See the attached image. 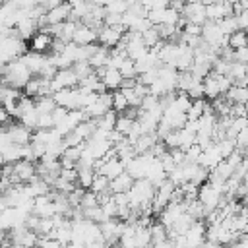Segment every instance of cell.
<instances>
[{"instance_id": "obj_1", "label": "cell", "mask_w": 248, "mask_h": 248, "mask_svg": "<svg viewBox=\"0 0 248 248\" xmlns=\"http://www.w3.org/2000/svg\"><path fill=\"white\" fill-rule=\"evenodd\" d=\"M31 78H33V74L29 72V68L21 62V58H16V60L6 64V70H4V76H2L0 83L16 87V89H23Z\"/></svg>"}, {"instance_id": "obj_2", "label": "cell", "mask_w": 248, "mask_h": 248, "mask_svg": "<svg viewBox=\"0 0 248 248\" xmlns=\"http://www.w3.org/2000/svg\"><path fill=\"white\" fill-rule=\"evenodd\" d=\"M198 200L202 202V205L205 207V211H215L225 203V192L217 186H213L211 182H203L198 190Z\"/></svg>"}, {"instance_id": "obj_3", "label": "cell", "mask_w": 248, "mask_h": 248, "mask_svg": "<svg viewBox=\"0 0 248 248\" xmlns=\"http://www.w3.org/2000/svg\"><path fill=\"white\" fill-rule=\"evenodd\" d=\"M231 87H232V81L227 76L211 72L209 76L203 78V91H205V97L209 99H219L221 95H227Z\"/></svg>"}, {"instance_id": "obj_4", "label": "cell", "mask_w": 248, "mask_h": 248, "mask_svg": "<svg viewBox=\"0 0 248 248\" xmlns=\"http://www.w3.org/2000/svg\"><path fill=\"white\" fill-rule=\"evenodd\" d=\"M155 161V157L151 153H143V155H136L128 165H126V172L134 178V180H141L147 176V170L151 167V163Z\"/></svg>"}, {"instance_id": "obj_5", "label": "cell", "mask_w": 248, "mask_h": 248, "mask_svg": "<svg viewBox=\"0 0 248 248\" xmlns=\"http://www.w3.org/2000/svg\"><path fill=\"white\" fill-rule=\"evenodd\" d=\"M128 29L124 25H118V27H108V25H103L99 31H97V41L101 43V46H107V48H114L118 46V43L122 41L124 33Z\"/></svg>"}, {"instance_id": "obj_6", "label": "cell", "mask_w": 248, "mask_h": 248, "mask_svg": "<svg viewBox=\"0 0 248 248\" xmlns=\"http://www.w3.org/2000/svg\"><path fill=\"white\" fill-rule=\"evenodd\" d=\"M79 83V78L76 76V72L72 68H64V70H58L56 76L52 78V91H60V89H74L78 87Z\"/></svg>"}, {"instance_id": "obj_7", "label": "cell", "mask_w": 248, "mask_h": 248, "mask_svg": "<svg viewBox=\"0 0 248 248\" xmlns=\"http://www.w3.org/2000/svg\"><path fill=\"white\" fill-rule=\"evenodd\" d=\"M99 229H101V234H103L105 242H107V244H114V242L120 240V236H122L124 223L114 217V219H107V221L99 223Z\"/></svg>"}, {"instance_id": "obj_8", "label": "cell", "mask_w": 248, "mask_h": 248, "mask_svg": "<svg viewBox=\"0 0 248 248\" xmlns=\"http://www.w3.org/2000/svg\"><path fill=\"white\" fill-rule=\"evenodd\" d=\"M2 128H6V132H8V136H10V140H12V143H16V145H29L31 143V130L29 128H25L23 124H16V122H8L6 126H2Z\"/></svg>"}, {"instance_id": "obj_9", "label": "cell", "mask_w": 248, "mask_h": 248, "mask_svg": "<svg viewBox=\"0 0 248 248\" xmlns=\"http://www.w3.org/2000/svg\"><path fill=\"white\" fill-rule=\"evenodd\" d=\"M205 16H207V21H221L223 17H229V16H234L232 12V2H211L205 6Z\"/></svg>"}, {"instance_id": "obj_10", "label": "cell", "mask_w": 248, "mask_h": 248, "mask_svg": "<svg viewBox=\"0 0 248 248\" xmlns=\"http://www.w3.org/2000/svg\"><path fill=\"white\" fill-rule=\"evenodd\" d=\"M182 17L188 23H196V25H203L207 21L205 16V4H186L182 10Z\"/></svg>"}, {"instance_id": "obj_11", "label": "cell", "mask_w": 248, "mask_h": 248, "mask_svg": "<svg viewBox=\"0 0 248 248\" xmlns=\"http://www.w3.org/2000/svg\"><path fill=\"white\" fill-rule=\"evenodd\" d=\"M14 172H16V176H17L19 184H27V182H31V180L37 176V167L33 165V161L21 159V161L14 163Z\"/></svg>"}, {"instance_id": "obj_12", "label": "cell", "mask_w": 248, "mask_h": 248, "mask_svg": "<svg viewBox=\"0 0 248 248\" xmlns=\"http://www.w3.org/2000/svg\"><path fill=\"white\" fill-rule=\"evenodd\" d=\"M205 227L202 225V221H196L190 229H188V232L184 234V238H186V248H198L200 244H203L205 242Z\"/></svg>"}, {"instance_id": "obj_13", "label": "cell", "mask_w": 248, "mask_h": 248, "mask_svg": "<svg viewBox=\"0 0 248 248\" xmlns=\"http://www.w3.org/2000/svg\"><path fill=\"white\" fill-rule=\"evenodd\" d=\"M46 60H48V56H45V54H41V52H25L23 56H21V62L29 68V72L33 74V76H39L41 74V70L45 68V64H46Z\"/></svg>"}, {"instance_id": "obj_14", "label": "cell", "mask_w": 248, "mask_h": 248, "mask_svg": "<svg viewBox=\"0 0 248 248\" xmlns=\"http://www.w3.org/2000/svg\"><path fill=\"white\" fill-rule=\"evenodd\" d=\"M52 41H54V37H52L50 33H46V31H37V33L31 37V41H29V43H31V50L45 54L46 50L52 48Z\"/></svg>"}, {"instance_id": "obj_15", "label": "cell", "mask_w": 248, "mask_h": 248, "mask_svg": "<svg viewBox=\"0 0 248 248\" xmlns=\"http://www.w3.org/2000/svg\"><path fill=\"white\" fill-rule=\"evenodd\" d=\"M70 12H72V8H70L68 2H62V4H58L56 8L48 10V12H46V21H48V25H58V23L68 21V19H70Z\"/></svg>"}, {"instance_id": "obj_16", "label": "cell", "mask_w": 248, "mask_h": 248, "mask_svg": "<svg viewBox=\"0 0 248 248\" xmlns=\"http://www.w3.org/2000/svg\"><path fill=\"white\" fill-rule=\"evenodd\" d=\"M95 41H97V31L91 29V27H87V25H83L79 21L78 27H76V33H74V41L72 43H76L79 46H85V45H93Z\"/></svg>"}, {"instance_id": "obj_17", "label": "cell", "mask_w": 248, "mask_h": 248, "mask_svg": "<svg viewBox=\"0 0 248 248\" xmlns=\"http://www.w3.org/2000/svg\"><path fill=\"white\" fill-rule=\"evenodd\" d=\"M221 161H223V155H221V151H219V147H217L215 143H213L211 147H207V149L202 153V157H200V165L205 167L207 170H213Z\"/></svg>"}, {"instance_id": "obj_18", "label": "cell", "mask_w": 248, "mask_h": 248, "mask_svg": "<svg viewBox=\"0 0 248 248\" xmlns=\"http://www.w3.org/2000/svg\"><path fill=\"white\" fill-rule=\"evenodd\" d=\"M124 170H126V165L116 157V159H110V161L103 163V167L97 170V174H103V176H107L108 180H112V178H116L118 174H122Z\"/></svg>"}, {"instance_id": "obj_19", "label": "cell", "mask_w": 248, "mask_h": 248, "mask_svg": "<svg viewBox=\"0 0 248 248\" xmlns=\"http://www.w3.org/2000/svg\"><path fill=\"white\" fill-rule=\"evenodd\" d=\"M134 182H136V180L124 170L122 174H118L116 178L110 180V192H112V194H128L130 188L134 186Z\"/></svg>"}, {"instance_id": "obj_20", "label": "cell", "mask_w": 248, "mask_h": 248, "mask_svg": "<svg viewBox=\"0 0 248 248\" xmlns=\"http://www.w3.org/2000/svg\"><path fill=\"white\" fill-rule=\"evenodd\" d=\"M16 29L19 31V39H21V41H31V37L39 31V25H37V19L25 17V19H21V21L16 25Z\"/></svg>"}, {"instance_id": "obj_21", "label": "cell", "mask_w": 248, "mask_h": 248, "mask_svg": "<svg viewBox=\"0 0 248 248\" xmlns=\"http://www.w3.org/2000/svg\"><path fill=\"white\" fill-rule=\"evenodd\" d=\"M151 184H155V186H161L165 180H167V172H165V169H163V165H161V161L155 157V161L151 163V167H149V170H147V176H145Z\"/></svg>"}, {"instance_id": "obj_22", "label": "cell", "mask_w": 248, "mask_h": 248, "mask_svg": "<svg viewBox=\"0 0 248 248\" xmlns=\"http://www.w3.org/2000/svg\"><path fill=\"white\" fill-rule=\"evenodd\" d=\"M101 81H103V85H105L107 89L114 91V89H118V87L122 85V74H120V70L107 66V72H105V76L101 78Z\"/></svg>"}, {"instance_id": "obj_23", "label": "cell", "mask_w": 248, "mask_h": 248, "mask_svg": "<svg viewBox=\"0 0 248 248\" xmlns=\"http://www.w3.org/2000/svg\"><path fill=\"white\" fill-rule=\"evenodd\" d=\"M227 101L231 105H246L248 103V87H242V85H232L229 91H227Z\"/></svg>"}, {"instance_id": "obj_24", "label": "cell", "mask_w": 248, "mask_h": 248, "mask_svg": "<svg viewBox=\"0 0 248 248\" xmlns=\"http://www.w3.org/2000/svg\"><path fill=\"white\" fill-rule=\"evenodd\" d=\"M108 58H110V48H107V46H101V45H99L97 52H95L87 62L93 66V70H97V68L107 66V64H108Z\"/></svg>"}, {"instance_id": "obj_25", "label": "cell", "mask_w": 248, "mask_h": 248, "mask_svg": "<svg viewBox=\"0 0 248 248\" xmlns=\"http://www.w3.org/2000/svg\"><path fill=\"white\" fill-rule=\"evenodd\" d=\"M56 107H58V105L54 103V97H52V95H48V97H37V99H35V110H37L39 114H48V112H52Z\"/></svg>"}, {"instance_id": "obj_26", "label": "cell", "mask_w": 248, "mask_h": 248, "mask_svg": "<svg viewBox=\"0 0 248 248\" xmlns=\"http://www.w3.org/2000/svg\"><path fill=\"white\" fill-rule=\"evenodd\" d=\"M116 118H118V112H116L114 108H110V110H108L107 114H103L101 118H95V120H97V128L110 132V130H114V126H116Z\"/></svg>"}, {"instance_id": "obj_27", "label": "cell", "mask_w": 248, "mask_h": 248, "mask_svg": "<svg viewBox=\"0 0 248 248\" xmlns=\"http://www.w3.org/2000/svg\"><path fill=\"white\" fill-rule=\"evenodd\" d=\"M95 174H97L95 169H89V167H78V184H79V188H91Z\"/></svg>"}, {"instance_id": "obj_28", "label": "cell", "mask_w": 248, "mask_h": 248, "mask_svg": "<svg viewBox=\"0 0 248 248\" xmlns=\"http://www.w3.org/2000/svg\"><path fill=\"white\" fill-rule=\"evenodd\" d=\"M89 190H91L93 194H97V196L107 194V192H110V180H108L107 176H103V174H95L93 184H91Z\"/></svg>"}, {"instance_id": "obj_29", "label": "cell", "mask_w": 248, "mask_h": 248, "mask_svg": "<svg viewBox=\"0 0 248 248\" xmlns=\"http://www.w3.org/2000/svg\"><path fill=\"white\" fill-rule=\"evenodd\" d=\"M196 81H202V79L194 78L192 72H180V74H178V81H176V89H178L180 93H186Z\"/></svg>"}, {"instance_id": "obj_30", "label": "cell", "mask_w": 248, "mask_h": 248, "mask_svg": "<svg viewBox=\"0 0 248 248\" xmlns=\"http://www.w3.org/2000/svg\"><path fill=\"white\" fill-rule=\"evenodd\" d=\"M229 46H231L232 50H238V48H242V46H248V35H246V31L238 29V31H234L232 35H229Z\"/></svg>"}, {"instance_id": "obj_31", "label": "cell", "mask_w": 248, "mask_h": 248, "mask_svg": "<svg viewBox=\"0 0 248 248\" xmlns=\"http://www.w3.org/2000/svg\"><path fill=\"white\" fill-rule=\"evenodd\" d=\"M134 122H136L134 118H130L128 114L120 112V114H118V118H116V126H114V130H116V132H120L122 136H128V132L132 130Z\"/></svg>"}, {"instance_id": "obj_32", "label": "cell", "mask_w": 248, "mask_h": 248, "mask_svg": "<svg viewBox=\"0 0 248 248\" xmlns=\"http://www.w3.org/2000/svg\"><path fill=\"white\" fill-rule=\"evenodd\" d=\"M72 70L76 72V76L79 78V81L81 79H85V78H89L91 74H95V70H93V66L87 62V60H81V62H76L74 66H72Z\"/></svg>"}, {"instance_id": "obj_33", "label": "cell", "mask_w": 248, "mask_h": 248, "mask_svg": "<svg viewBox=\"0 0 248 248\" xmlns=\"http://www.w3.org/2000/svg\"><path fill=\"white\" fill-rule=\"evenodd\" d=\"M141 39H143V43H145V46H147V48H153L157 43H161V41H163V39H161V35H159L157 25H153L151 29H147V31L141 35Z\"/></svg>"}, {"instance_id": "obj_34", "label": "cell", "mask_w": 248, "mask_h": 248, "mask_svg": "<svg viewBox=\"0 0 248 248\" xmlns=\"http://www.w3.org/2000/svg\"><path fill=\"white\" fill-rule=\"evenodd\" d=\"M41 78L39 76H33L29 81H27V85L23 87V91H25V95L27 97H31V99H37L39 97V93H41Z\"/></svg>"}, {"instance_id": "obj_35", "label": "cell", "mask_w": 248, "mask_h": 248, "mask_svg": "<svg viewBox=\"0 0 248 248\" xmlns=\"http://www.w3.org/2000/svg\"><path fill=\"white\" fill-rule=\"evenodd\" d=\"M217 23H219V27H221V31H223L225 35H232L234 31H238V23H236V17H234V16L223 17V19L217 21Z\"/></svg>"}, {"instance_id": "obj_36", "label": "cell", "mask_w": 248, "mask_h": 248, "mask_svg": "<svg viewBox=\"0 0 248 248\" xmlns=\"http://www.w3.org/2000/svg\"><path fill=\"white\" fill-rule=\"evenodd\" d=\"M112 108H114L118 114H120V112H124V110L128 108V101H126V97H124V93H122V89L112 93Z\"/></svg>"}, {"instance_id": "obj_37", "label": "cell", "mask_w": 248, "mask_h": 248, "mask_svg": "<svg viewBox=\"0 0 248 248\" xmlns=\"http://www.w3.org/2000/svg\"><path fill=\"white\" fill-rule=\"evenodd\" d=\"M122 93H124V97H126V101H128V107H136V108H140V107H141L143 97H141V95H138V93H136V89H122Z\"/></svg>"}, {"instance_id": "obj_38", "label": "cell", "mask_w": 248, "mask_h": 248, "mask_svg": "<svg viewBox=\"0 0 248 248\" xmlns=\"http://www.w3.org/2000/svg\"><path fill=\"white\" fill-rule=\"evenodd\" d=\"M120 74L122 78H138V70H136V62L134 60H124V64L120 66Z\"/></svg>"}, {"instance_id": "obj_39", "label": "cell", "mask_w": 248, "mask_h": 248, "mask_svg": "<svg viewBox=\"0 0 248 248\" xmlns=\"http://www.w3.org/2000/svg\"><path fill=\"white\" fill-rule=\"evenodd\" d=\"M186 95H188L192 101L203 99V95H205V91H203V79H202V81H196V83L186 91Z\"/></svg>"}, {"instance_id": "obj_40", "label": "cell", "mask_w": 248, "mask_h": 248, "mask_svg": "<svg viewBox=\"0 0 248 248\" xmlns=\"http://www.w3.org/2000/svg\"><path fill=\"white\" fill-rule=\"evenodd\" d=\"M231 66H232V62L223 60V58H217V60L213 62V72H215V74H221V76H229Z\"/></svg>"}, {"instance_id": "obj_41", "label": "cell", "mask_w": 248, "mask_h": 248, "mask_svg": "<svg viewBox=\"0 0 248 248\" xmlns=\"http://www.w3.org/2000/svg\"><path fill=\"white\" fill-rule=\"evenodd\" d=\"M105 8H107V14H120L122 16L128 10V4H126V0H116V2L107 4Z\"/></svg>"}, {"instance_id": "obj_42", "label": "cell", "mask_w": 248, "mask_h": 248, "mask_svg": "<svg viewBox=\"0 0 248 248\" xmlns=\"http://www.w3.org/2000/svg\"><path fill=\"white\" fill-rule=\"evenodd\" d=\"M50 128H54V118H52V112H48V114H39L37 130H50Z\"/></svg>"}, {"instance_id": "obj_43", "label": "cell", "mask_w": 248, "mask_h": 248, "mask_svg": "<svg viewBox=\"0 0 248 248\" xmlns=\"http://www.w3.org/2000/svg\"><path fill=\"white\" fill-rule=\"evenodd\" d=\"M95 205H99V196L93 194V192H85L83 198H81V209H85V207H95Z\"/></svg>"}, {"instance_id": "obj_44", "label": "cell", "mask_w": 248, "mask_h": 248, "mask_svg": "<svg viewBox=\"0 0 248 248\" xmlns=\"http://www.w3.org/2000/svg\"><path fill=\"white\" fill-rule=\"evenodd\" d=\"M37 248H64V246H62L56 238H50V236H39Z\"/></svg>"}, {"instance_id": "obj_45", "label": "cell", "mask_w": 248, "mask_h": 248, "mask_svg": "<svg viewBox=\"0 0 248 248\" xmlns=\"http://www.w3.org/2000/svg\"><path fill=\"white\" fill-rule=\"evenodd\" d=\"M105 25H108V27H118V25H122V16H120V14H107Z\"/></svg>"}, {"instance_id": "obj_46", "label": "cell", "mask_w": 248, "mask_h": 248, "mask_svg": "<svg viewBox=\"0 0 248 248\" xmlns=\"http://www.w3.org/2000/svg\"><path fill=\"white\" fill-rule=\"evenodd\" d=\"M70 110L68 108H64V107H56L54 110H52V118H54V126L56 124H60L64 118H66V114H68Z\"/></svg>"}, {"instance_id": "obj_47", "label": "cell", "mask_w": 248, "mask_h": 248, "mask_svg": "<svg viewBox=\"0 0 248 248\" xmlns=\"http://www.w3.org/2000/svg\"><path fill=\"white\" fill-rule=\"evenodd\" d=\"M231 248H248V232L238 234V236L231 242Z\"/></svg>"}, {"instance_id": "obj_48", "label": "cell", "mask_w": 248, "mask_h": 248, "mask_svg": "<svg viewBox=\"0 0 248 248\" xmlns=\"http://www.w3.org/2000/svg\"><path fill=\"white\" fill-rule=\"evenodd\" d=\"M234 62H242V64H248V46H242V48L234 50Z\"/></svg>"}, {"instance_id": "obj_49", "label": "cell", "mask_w": 248, "mask_h": 248, "mask_svg": "<svg viewBox=\"0 0 248 248\" xmlns=\"http://www.w3.org/2000/svg\"><path fill=\"white\" fill-rule=\"evenodd\" d=\"M236 17V23H238V29H246L248 27V12H240L238 16H234Z\"/></svg>"}, {"instance_id": "obj_50", "label": "cell", "mask_w": 248, "mask_h": 248, "mask_svg": "<svg viewBox=\"0 0 248 248\" xmlns=\"http://www.w3.org/2000/svg\"><path fill=\"white\" fill-rule=\"evenodd\" d=\"M184 6H186V2H184V0H170V4H169V8H172V10H174V12H178V14H182Z\"/></svg>"}, {"instance_id": "obj_51", "label": "cell", "mask_w": 248, "mask_h": 248, "mask_svg": "<svg viewBox=\"0 0 248 248\" xmlns=\"http://www.w3.org/2000/svg\"><path fill=\"white\" fill-rule=\"evenodd\" d=\"M184 2L186 4H205V6L211 4V0H184Z\"/></svg>"}, {"instance_id": "obj_52", "label": "cell", "mask_w": 248, "mask_h": 248, "mask_svg": "<svg viewBox=\"0 0 248 248\" xmlns=\"http://www.w3.org/2000/svg\"><path fill=\"white\" fill-rule=\"evenodd\" d=\"M85 244H79V242H68L64 248H83Z\"/></svg>"}, {"instance_id": "obj_53", "label": "cell", "mask_w": 248, "mask_h": 248, "mask_svg": "<svg viewBox=\"0 0 248 248\" xmlns=\"http://www.w3.org/2000/svg\"><path fill=\"white\" fill-rule=\"evenodd\" d=\"M93 4H97V6H105L107 4V0H91Z\"/></svg>"}, {"instance_id": "obj_54", "label": "cell", "mask_w": 248, "mask_h": 248, "mask_svg": "<svg viewBox=\"0 0 248 248\" xmlns=\"http://www.w3.org/2000/svg\"><path fill=\"white\" fill-rule=\"evenodd\" d=\"M198 248H207V242H203V244H200Z\"/></svg>"}, {"instance_id": "obj_55", "label": "cell", "mask_w": 248, "mask_h": 248, "mask_svg": "<svg viewBox=\"0 0 248 248\" xmlns=\"http://www.w3.org/2000/svg\"><path fill=\"white\" fill-rule=\"evenodd\" d=\"M246 85H248V66H246Z\"/></svg>"}, {"instance_id": "obj_56", "label": "cell", "mask_w": 248, "mask_h": 248, "mask_svg": "<svg viewBox=\"0 0 248 248\" xmlns=\"http://www.w3.org/2000/svg\"><path fill=\"white\" fill-rule=\"evenodd\" d=\"M12 248H23V246H12Z\"/></svg>"}, {"instance_id": "obj_57", "label": "cell", "mask_w": 248, "mask_h": 248, "mask_svg": "<svg viewBox=\"0 0 248 248\" xmlns=\"http://www.w3.org/2000/svg\"><path fill=\"white\" fill-rule=\"evenodd\" d=\"M0 196H2V194H0Z\"/></svg>"}]
</instances>
